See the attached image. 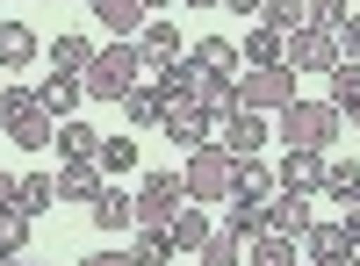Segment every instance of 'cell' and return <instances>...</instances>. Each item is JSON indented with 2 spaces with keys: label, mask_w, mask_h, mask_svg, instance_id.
I'll return each instance as SVG.
<instances>
[{
  "label": "cell",
  "mask_w": 360,
  "mask_h": 266,
  "mask_svg": "<svg viewBox=\"0 0 360 266\" xmlns=\"http://www.w3.org/2000/svg\"><path fill=\"white\" fill-rule=\"evenodd\" d=\"M144 79V51H137V36H115V44H101L94 51V65H86V101H123L130 86Z\"/></svg>",
  "instance_id": "6da1fadb"
},
{
  "label": "cell",
  "mask_w": 360,
  "mask_h": 266,
  "mask_svg": "<svg viewBox=\"0 0 360 266\" xmlns=\"http://www.w3.org/2000/svg\"><path fill=\"white\" fill-rule=\"evenodd\" d=\"M274 137L288 144V152H332V144H339V108L295 94V101L274 115Z\"/></svg>",
  "instance_id": "7a4b0ae2"
},
{
  "label": "cell",
  "mask_w": 360,
  "mask_h": 266,
  "mask_svg": "<svg viewBox=\"0 0 360 266\" xmlns=\"http://www.w3.org/2000/svg\"><path fill=\"white\" fill-rule=\"evenodd\" d=\"M180 180H188V201H202V209L217 201V209H224V201H231V152H224L217 137H209L202 152H188V166H180Z\"/></svg>",
  "instance_id": "3957f363"
},
{
  "label": "cell",
  "mask_w": 360,
  "mask_h": 266,
  "mask_svg": "<svg viewBox=\"0 0 360 266\" xmlns=\"http://www.w3.org/2000/svg\"><path fill=\"white\" fill-rule=\"evenodd\" d=\"M130 201H137V223H159V230H166L180 209H188V180H180L173 166H159V173H144V180H137Z\"/></svg>",
  "instance_id": "277c9868"
},
{
  "label": "cell",
  "mask_w": 360,
  "mask_h": 266,
  "mask_svg": "<svg viewBox=\"0 0 360 266\" xmlns=\"http://www.w3.org/2000/svg\"><path fill=\"white\" fill-rule=\"evenodd\" d=\"M288 101H295V72L288 65H259V72L238 79V108H252V115H281Z\"/></svg>",
  "instance_id": "5b68a950"
},
{
  "label": "cell",
  "mask_w": 360,
  "mask_h": 266,
  "mask_svg": "<svg viewBox=\"0 0 360 266\" xmlns=\"http://www.w3.org/2000/svg\"><path fill=\"white\" fill-rule=\"evenodd\" d=\"M159 130L180 144V152H202V144L217 137V123H209V108H202L195 94H173V101H166V115H159Z\"/></svg>",
  "instance_id": "8992f818"
},
{
  "label": "cell",
  "mask_w": 360,
  "mask_h": 266,
  "mask_svg": "<svg viewBox=\"0 0 360 266\" xmlns=\"http://www.w3.org/2000/svg\"><path fill=\"white\" fill-rule=\"evenodd\" d=\"M339 65V44H332V29H288V72H332Z\"/></svg>",
  "instance_id": "52a82bcc"
},
{
  "label": "cell",
  "mask_w": 360,
  "mask_h": 266,
  "mask_svg": "<svg viewBox=\"0 0 360 266\" xmlns=\"http://www.w3.org/2000/svg\"><path fill=\"white\" fill-rule=\"evenodd\" d=\"M295 252H303L310 266H346V259H353L360 245L346 238V223H310L303 238H295Z\"/></svg>",
  "instance_id": "ba28073f"
},
{
  "label": "cell",
  "mask_w": 360,
  "mask_h": 266,
  "mask_svg": "<svg viewBox=\"0 0 360 266\" xmlns=\"http://www.w3.org/2000/svg\"><path fill=\"white\" fill-rule=\"evenodd\" d=\"M317 187H324V152H281L274 194H317Z\"/></svg>",
  "instance_id": "9c48e42d"
},
{
  "label": "cell",
  "mask_w": 360,
  "mask_h": 266,
  "mask_svg": "<svg viewBox=\"0 0 360 266\" xmlns=\"http://www.w3.org/2000/svg\"><path fill=\"white\" fill-rule=\"evenodd\" d=\"M259 230H274V238H303V230H310V194H266L259 201Z\"/></svg>",
  "instance_id": "30bf717a"
},
{
  "label": "cell",
  "mask_w": 360,
  "mask_h": 266,
  "mask_svg": "<svg viewBox=\"0 0 360 266\" xmlns=\"http://www.w3.org/2000/svg\"><path fill=\"white\" fill-rule=\"evenodd\" d=\"M266 137H274V130H266V115L238 108V115H224V137H217V144H224L231 159H259V144H266Z\"/></svg>",
  "instance_id": "8fae6325"
},
{
  "label": "cell",
  "mask_w": 360,
  "mask_h": 266,
  "mask_svg": "<svg viewBox=\"0 0 360 266\" xmlns=\"http://www.w3.org/2000/svg\"><path fill=\"white\" fill-rule=\"evenodd\" d=\"M86 216H94V230H108V238H123V230H137V201H130L123 187L108 180V187H101L94 201H86Z\"/></svg>",
  "instance_id": "7c38bea8"
},
{
  "label": "cell",
  "mask_w": 360,
  "mask_h": 266,
  "mask_svg": "<svg viewBox=\"0 0 360 266\" xmlns=\"http://www.w3.org/2000/svg\"><path fill=\"white\" fill-rule=\"evenodd\" d=\"M137 51H144V72H166L173 58H188V51H180V22H144Z\"/></svg>",
  "instance_id": "4fadbf2b"
},
{
  "label": "cell",
  "mask_w": 360,
  "mask_h": 266,
  "mask_svg": "<svg viewBox=\"0 0 360 266\" xmlns=\"http://www.w3.org/2000/svg\"><path fill=\"white\" fill-rule=\"evenodd\" d=\"M79 101H86V86H79L72 72H51V79L37 86V108L51 115V123H72V115H79Z\"/></svg>",
  "instance_id": "5bb4252c"
},
{
  "label": "cell",
  "mask_w": 360,
  "mask_h": 266,
  "mask_svg": "<svg viewBox=\"0 0 360 266\" xmlns=\"http://www.w3.org/2000/svg\"><path fill=\"white\" fill-rule=\"evenodd\" d=\"M37 51H44V44H37V29H29V22H0V72H8V79L37 65Z\"/></svg>",
  "instance_id": "9a60e30c"
},
{
  "label": "cell",
  "mask_w": 360,
  "mask_h": 266,
  "mask_svg": "<svg viewBox=\"0 0 360 266\" xmlns=\"http://www.w3.org/2000/svg\"><path fill=\"white\" fill-rule=\"evenodd\" d=\"M238 65H245V72H259V65H288V36H281V29H245V44H238Z\"/></svg>",
  "instance_id": "2e32d148"
},
{
  "label": "cell",
  "mask_w": 360,
  "mask_h": 266,
  "mask_svg": "<svg viewBox=\"0 0 360 266\" xmlns=\"http://www.w3.org/2000/svg\"><path fill=\"white\" fill-rule=\"evenodd\" d=\"M0 130H8V137L22 144V152H51V144H58V123H51V115H44L37 101H29L22 115H8V123H0Z\"/></svg>",
  "instance_id": "e0dca14e"
},
{
  "label": "cell",
  "mask_w": 360,
  "mask_h": 266,
  "mask_svg": "<svg viewBox=\"0 0 360 266\" xmlns=\"http://www.w3.org/2000/svg\"><path fill=\"white\" fill-rule=\"evenodd\" d=\"M101 187H108V173L94 159H65V166H58V201H94Z\"/></svg>",
  "instance_id": "ac0fdd59"
},
{
  "label": "cell",
  "mask_w": 360,
  "mask_h": 266,
  "mask_svg": "<svg viewBox=\"0 0 360 266\" xmlns=\"http://www.w3.org/2000/svg\"><path fill=\"white\" fill-rule=\"evenodd\" d=\"M15 209L37 223L44 209H58V173H15Z\"/></svg>",
  "instance_id": "d6986e66"
},
{
  "label": "cell",
  "mask_w": 360,
  "mask_h": 266,
  "mask_svg": "<svg viewBox=\"0 0 360 266\" xmlns=\"http://www.w3.org/2000/svg\"><path fill=\"white\" fill-rule=\"evenodd\" d=\"M324 79H332V94H324V101L339 108V123H353V130H360V65H346V58H339Z\"/></svg>",
  "instance_id": "ffe728a7"
},
{
  "label": "cell",
  "mask_w": 360,
  "mask_h": 266,
  "mask_svg": "<svg viewBox=\"0 0 360 266\" xmlns=\"http://www.w3.org/2000/svg\"><path fill=\"white\" fill-rule=\"evenodd\" d=\"M123 115H130L137 130H159V115H166V86H159V79H137L130 94H123Z\"/></svg>",
  "instance_id": "44dd1931"
},
{
  "label": "cell",
  "mask_w": 360,
  "mask_h": 266,
  "mask_svg": "<svg viewBox=\"0 0 360 266\" xmlns=\"http://www.w3.org/2000/svg\"><path fill=\"white\" fill-rule=\"evenodd\" d=\"M51 72H72V79H86V65H94V44H86V36H72V29H65V36H51Z\"/></svg>",
  "instance_id": "7402d4cb"
},
{
  "label": "cell",
  "mask_w": 360,
  "mask_h": 266,
  "mask_svg": "<svg viewBox=\"0 0 360 266\" xmlns=\"http://www.w3.org/2000/svg\"><path fill=\"white\" fill-rule=\"evenodd\" d=\"M209 230H217V223L202 216V201H188V209L166 223V238H173V252H202V245H209Z\"/></svg>",
  "instance_id": "603a6c76"
},
{
  "label": "cell",
  "mask_w": 360,
  "mask_h": 266,
  "mask_svg": "<svg viewBox=\"0 0 360 266\" xmlns=\"http://www.w3.org/2000/svg\"><path fill=\"white\" fill-rule=\"evenodd\" d=\"M231 194L238 201H266L274 194V173H266L259 159H231Z\"/></svg>",
  "instance_id": "cb8c5ba5"
},
{
  "label": "cell",
  "mask_w": 360,
  "mask_h": 266,
  "mask_svg": "<svg viewBox=\"0 0 360 266\" xmlns=\"http://www.w3.org/2000/svg\"><path fill=\"white\" fill-rule=\"evenodd\" d=\"M188 58H195V65H202L209 79H231V72H238V44H231V36H202Z\"/></svg>",
  "instance_id": "d4e9b609"
},
{
  "label": "cell",
  "mask_w": 360,
  "mask_h": 266,
  "mask_svg": "<svg viewBox=\"0 0 360 266\" xmlns=\"http://www.w3.org/2000/svg\"><path fill=\"white\" fill-rule=\"evenodd\" d=\"M86 8H94V22H108L115 36H137L144 29V0H86Z\"/></svg>",
  "instance_id": "484cf974"
},
{
  "label": "cell",
  "mask_w": 360,
  "mask_h": 266,
  "mask_svg": "<svg viewBox=\"0 0 360 266\" xmlns=\"http://www.w3.org/2000/svg\"><path fill=\"white\" fill-rule=\"evenodd\" d=\"M332 201H360V159H324V187Z\"/></svg>",
  "instance_id": "4316f807"
},
{
  "label": "cell",
  "mask_w": 360,
  "mask_h": 266,
  "mask_svg": "<svg viewBox=\"0 0 360 266\" xmlns=\"http://www.w3.org/2000/svg\"><path fill=\"white\" fill-rule=\"evenodd\" d=\"M130 259L137 266H173V238L159 223H137V245H130Z\"/></svg>",
  "instance_id": "83f0119b"
},
{
  "label": "cell",
  "mask_w": 360,
  "mask_h": 266,
  "mask_svg": "<svg viewBox=\"0 0 360 266\" xmlns=\"http://www.w3.org/2000/svg\"><path fill=\"white\" fill-rule=\"evenodd\" d=\"M245 266H295V238H274V230H259L245 245Z\"/></svg>",
  "instance_id": "f1b7e54d"
},
{
  "label": "cell",
  "mask_w": 360,
  "mask_h": 266,
  "mask_svg": "<svg viewBox=\"0 0 360 266\" xmlns=\"http://www.w3.org/2000/svg\"><path fill=\"white\" fill-rule=\"evenodd\" d=\"M58 152H65V159H94L101 152V130H86L79 115H72V123H58Z\"/></svg>",
  "instance_id": "f546056e"
},
{
  "label": "cell",
  "mask_w": 360,
  "mask_h": 266,
  "mask_svg": "<svg viewBox=\"0 0 360 266\" xmlns=\"http://www.w3.org/2000/svg\"><path fill=\"white\" fill-rule=\"evenodd\" d=\"M217 230H231V238H245V245H252V238H259V201H238V194H231Z\"/></svg>",
  "instance_id": "4dcf8cb0"
},
{
  "label": "cell",
  "mask_w": 360,
  "mask_h": 266,
  "mask_svg": "<svg viewBox=\"0 0 360 266\" xmlns=\"http://www.w3.org/2000/svg\"><path fill=\"white\" fill-rule=\"evenodd\" d=\"M94 166H101V173H137V137H101Z\"/></svg>",
  "instance_id": "1f68e13d"
},
{
  "label": "cell",
  "mask_w": 360,
  "mask_h": 266,
  "mask_svg": "<svg viewBox=\"0 0 360 266\" xmlns=\"http://www.w3.org/2000/svg\"><path fill=\"white\" fill-rule=\"evenodd\" d=\"M29 238H37V223H29L22 209H0V252H15V259H22Z\"/></svg>",
  "instance_id": "d6a6232c"
},
{
  "label": "cell",
  "mask_w": 360,
  "mask_h": 266,
  "mask_svg": "<svg viewBox=\"0 0 360 266\" xmlns=\"http://www.w3.org/2000/svg\"><path fill=\"white\" fill-rule=\"evenodd\" d=\"M202 266H245V238H231V230H209Z\"/></svg>",
  "instance_id": "836d02e7"
},
{
  "label": "cell",
  "mask_w": 360,
  "mask_h": 266,
  "mask_svg": "<svg viewBox=\"0 0 360 266\" xmlns=\"http://www.w3.org/2000/svg\"><path fill=\"white\" fill-rule=\"evenodd\" d=\"M259 22L288 36V29H303V0H259Z\"/></svg>",
  "instance_id": "e575fe53"
},
{
  "label": "cell",
  "mask_w": 360,
  "mask_h": 266,
  "mask_svg": "<svg viewBox=\"0 0 360 266\" xmlns=\"http://www.w3.org/2000/svg\"><path fill=\"white\" fill-rule=\"evenodd\" d=\"M303 22L310 29H339L346 22V0H303Z\"/></svg>",
  "instance_id": "d590c367"
},
{
  "label": "cell",
  "mask_w": 360,
  "mask_h": 266,
  "mask_svg": "<svg viewBox=\"0 0 360 266\" xmlns=\"http://www.w3.org/2000/svg\"><path fill=\"white\" fill-rule=\"evenodd\" d=\"M332 44H339V58H346V65H360V15L346 8V22L332 29Z\"/></svg>",
  "instance_id": "8d00e7d4"
},
{
  "label": "cell",
  "mask_w": 360,
  "mask_h": 266,
  "mask_svg": "<svg viewBox=\"0 0 360 266\" xmlns=\"http://www.w3.org/2000/svg\"><path fill=\"white\" fill-rule=\"evenodd\" d=\"M79 266H137V259H130V252H86Z\"/></svg>",
  "instance_id": "74e56055"
},
{
  "label": "cell",
  "mask_w": 360,
  "mask_h": 266,
  "mask_svg": "<svg viewBox=\"0 0 360 266\" xmlns=\"http://www.w3.org/2000/svg\"><path fill=\"white\" fill-rule=\"evenodd\" d=\"M0 209H15V173L0 166Z\"/></svg>",
  "instance_id": "f35d334b"
},
{
  "label": "cell",
  "mask_w": 360,
  "mask_h": 266,
  "mask_svg": "<svg viewBox=\"0 0 360 266\" xmlns=\"http://www.w3.org/2000/svg\"><path fill=\"white\" fill-rule=\"evenodd\" d=\"M346 238L360 245V201H346Z\"/></svg>",
  "instance_id": "ab89813d"
},
{
  "label": "cell",
  "mask_w": 360,
  "mask_h": 266,
  "mask_svg": "<svg viewBox=\"0 0 360 266\" xmlns=\"http://www.w3.org/2000/svg\"><path fill=\"white\" fill-rule=\"evenodd\" d=\"M224 8H231V15H259V0H224Z\"/></svg>",
  "instance_id": "60d3db41"
},
{
  "label": "cell",
  "mask_w": 360,
  "mask_h": 266,
  "mask_svg": "<svg viewBox=\"0 0 360 266\" xmlns=\"http://www.w3.org/2000/svg\"><path fill=\"white\" fill-rule=\"evenodd\" d=\"M180 8H224V0H180Z\"/></svg>",
  "instance_id": "b9f144b4"
},
{
  "label": "cell",
  "mask_w": 360,
  "mask_h": 266,
  "mask_svg": "<svg viewBox=\"0 0 360 266\" xmlns=\"http://www.w3.org/2000/svg\"><path fill=\"white\" fill-rule=\"evenodd\" d=\"M152 8H173V0H144V15H152Z\"/></svg>",
  "instance_id": "7bdbcfd3"
},
{
  "label": "cell",
  "mask_w": 360,
  "mask_h": 266,
  "mask_svg": "<svg viewBox=\"0 0 360 266\" xmlns=\"http://www.w3.org/2000/svg\"><path fill=\"white\" fill-rule=\"evenodd\" d=\"M0 266H22V259H15V252H0Z\"/></svg>",
  "instance_id": "ee69618b"
},
{
  "label": "cell",
  "mask_w": 360,
  "mask_h": 266,
  "mask_svg": "<svg viewBox=\"0 0 360 266\" xmlns=\"http://www.w3.org/2000/svg\"><path fill=\"white\" fill-rule=\"evenodd\" d=\"M346 266H360V252H353V259H346Z\"/></svg>",
  "instance_id": "f6af8a7d"
},
{
  "label": "cell",
  "mask_w": 360,
  "mask_h": 266,
  "mask_svg": "<svg viewBox=\"0 0 360 266\" xmlns=\"http://www.w3.org/2000/svg\"><path fill=\"white\" fill-rule=\"evenodd\" d=\"M295 266H310V259H295Z\"/></svg>",
  "instance_id": "bcb514c9"
},
{
  "label": "cell",
  "mask_w": 360,
  "mask_h": 266,
  "mask_svg": "<svg viewBox=\"0 0 360 266\" xmlns=\"http://www.w3.org/2000/svg\"><path fill=\"white\" fill-rule=\"evenodd\" d=\"M22 266H29V259H22Z\"/></svg>",
  "instance_id": "7dc6e473"
}]
</instances>
